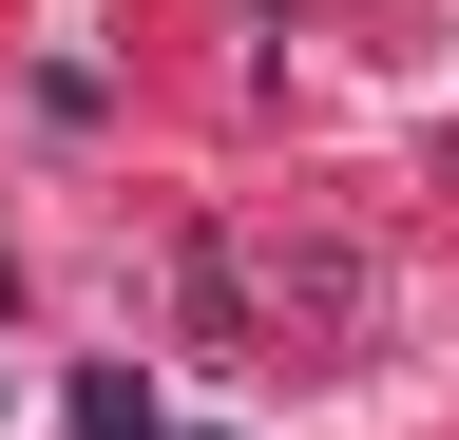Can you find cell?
<instances>
[{
    "instance_id": "6da1fadb",
    "label": "cell",
    "mask_w": 459,
    "mask_h": 440,
    "mask_svg": "<svg viewBox=\"0 0 459 440\" xmlns=\"http://www.w3.org/2000/svg\"><path fill=\"white\" fill-rule=\"evenodd\" d=\"M77 440H172V421L134 402V383H77Z\"/></svg>"
}]
</instances>
